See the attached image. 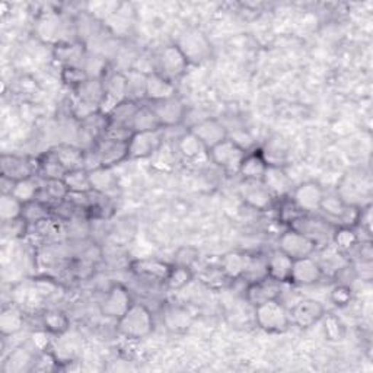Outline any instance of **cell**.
I'll use <instances>...</instances> for the list:
<instances>
[{"mask_svg": "<svg viewBox=\"0 0 373 373\" xmlns=\"http://www.w3.org/2000/svg\"><path fill=\"white\" fill-rule=\"evenodd\" d=\"M155 323L151 310L140 303H133L130 309L117 321V328L121 335L129 340H140L153 331Z\"/></svg>", "mask_w": 373, "mask_h": 373, "instance_id": "cell-1", "label": "cell"}, {"mask_svg": "<svg viewBox=\"0 0 373 373\" xmlns=\"http://www.w3.org/2000/svg\"><path fill=\"white\" fill-rule=\"evenodd\" d=\"M255 321L263 331L270 334L284 333L291 325L289 312L279 299L255 306Z\"/></svg>", "mask_w": 373, "mask_h": 373, "instance_id": "cell-2", "label": "cell"}, {"mask_svg": "<svg viewBox=\"0 0 373 373\" xmlns=\"http://www.w3.org/2000/svg\"><path fill=\"white\" fill-rule=\"evenodd\" d=\"M190 65H200L210 59L212 44L207 37L197 30H188L175 43Z\"/></svg>", "mask_w": 373, "mask_h": 373, "instance_id": "cell-3", "label": "cell"}, {"mask_svg": "<svg viewBox=\"0 0 373 373\" xmlns=\"http://www.w3.org/2000/svg\"><path fill=\"white\" fill-rule=\"evenodd\" d=\"M207 153L212 162L220 169L227 172H239L241 163L248 152L239 145L238 141L227 137L226 140L219 143V145L207 151Z\"/></svg>", "mask_w": 373, "mask_h": 373, "instance_id": "cell-4", "label": "cell"}, {"mask_svg": "<svg viewBox=\"0 0 373 373\" xmlns=\"http://www.w3.org/2000/svg\"><path fill=\"white\" fill-rule=\"evenodd\" d=\"M165 129L151 131H134L129 140V159H146L159 152L163 146Z\"/></svg>", "mask_w": 373, "mask_h": 373, "instance_id": "cell-5", "label": "cell"}, {"mask_svg": "<svg viewBox=\"0 0 373 373\" xmlns=\"http://www.w3.org/2000/svg\"><path fill=\"white\" fill-rule=\"evenodd\" d=\"M318 244L305 234L296 231L293 227H289L288 231L283 232L279 238V249L289 255L292 260H299V258L310 256Z\"/></svg>", "mask_w": 373, "mask_h": 373, "instance_id": "cell-6", "label": "cell"}, {"mask_svg": "<svg viewBox=\"0 0 373 373\" xmlns=\"http://www.w3.org/2000/svg\"><path fill=\"white\" fill-rule=\"evenodd\" d=\"M188 60L185 59V55L183 51L178 48L177 44H172L165 47L158 57V70L162 76L169 79L171 82H174L180 79L188 67Z\"/></svg>", "mask_w": 373, "mask_h": 373, "instance_id": "cell-7", "label": "cell"}, {"mask_svg": "<svg viewBox=\"0 0 373 373\" xmlns=\"http://www.w3.org/2000/svg\"><path fill=\"white\" fill-rule=\"evenodd\" d=\"M98 158L99 166L102 168H114L129 159V143L111 140L107 137L98 139L94 146H91Z\"/></svg>", "mask_w": 373, "mask_h": 373, "instance_id": "cell-8", "label": "cell"}, {"mask_svg": "<svg viewBox=\"0 0 373 373\" xmlns=\"http://www.w3.org/2000/svg\"><path fill=\"white\" fill-rule=\"evenodd\" d=\"M104 82V99L99 111L105 116L116 108L119 104L127 99V76L121 72L109 75Z\"/></svg>", "mask_w": 373, "mask_h": 373, "instance_id": "cell-9", "label": "cell"}, {"mask_svg": "<svg viewBox=\"0 0 373 373\" xmlns=\"http://www.w3.org/2000/svg\"><path fill=\"white\" fill-rule=\"evenodd\" d=\"M325 315L324 305L317 299H302L289 312L291 323L296 327L306 330L323 320Z\"/></svg>", "mask_w": 373, "mask_h": 373, "instance_id": "cell-10", "label": "cell"}, {"mask_svg": "<svg viewBox=\"0 0 373 373\" xmlns=\"http://www.w3.org/2000/svg\"><path fill=\"white\" fill-rule=\"evenodd\" d=\"M151 107L155 111L162 129H172L180 126L184 121L187 114V108L178 97L159 102H152Z\"/></svg>", "mask_w": 373, "mask_h": 373, "instance_id": "cell-11", "label": "cell"}, {"mask_svg": "<svg viewBox=\"0 0 373 373\" xmlns=\"http://www.w3.org/2000/svg\"><path fill=\"white\" fill-rule=\"evenodd\" d=\"M133 305L129 291L121 284H114L101 303V312L108 318L120 320Z\"/></svg>", "mask_w": 373, "mask_h": 373, "instance_id": "cell-12", "label": "cell"}, {"mask_svg": "<svg viewBox=\"0 0 373 373\" xmlns=\"http://www.w3.org/2000/svg\"><path fill=\"white\" fill-rule=\"evenodd\" d=\"M0 172H2L4 180L16 183L34 177V172H37V162L34 165L31 159L23 156L2 155V159H0Z\"/></svg>", "mask_w": 373, "mask_h": 373, "instance_id": "cell-13", "label": "cell"}, {"mask_svg": "<svg viewBox=\"0 0 373 373\" xmlns=\"http://www.w3.org/2000/svg\"><path fill=\"white\" fill-rule=\"evenodd\" d=\"M324 195V188L317 181H306L299 184L291 197L303 213H312L320 210Z\"/></svg>", "mask_w": 373, "mask_h": 373, "instance_id": "cell-14", "label": "cell"}, {"mask_svg": "<svg viewBox=\"0 0 373 373\" xmlns=\"http://www.w3.org/2000/svg\"><path fill=\"white\" fill-rule=\"evenodd\" d=\"M239 193L244 202L256 210L270 209L274 200V197L266 188L263 181L244 180L242 184L239 185Z\"/></svg>", "mask_w": 373, "mask_h": 373, "instance_id": "cell-15", "label": "cell"}, {"mask_svg": "<svg viewBox=\"0 0 373 373\" xmlns=\"http://www.w3.org/2000/svg\"><path fill=\"white\" fill-rule=\"evenodd\" d=\"M190 131H193L198 137V140L203 143L207 151L229 137L225 124L216 119H206L203 121H198L190 129Z\"/></svg>", "mask_w": 373, "mask_h": 373, "instance_id": "cell-16", "label": "cell"}, {"mask_svg": "<svg viewBox=\"0 0 373 373\" xmlns=\"http://www.w3.org/2000/svg\"><path fill=\"white\" fill-rule=\"evenodd\" d=\"M281 291V283L264 276L252 281L247 289V301L252 306H258L264 302L279 299Z\"/></svg>", "mask_w": 373, "mask_h": 373, "instance_id": "cell-17", "label": "cell"}, {"mask_svg": "<svg viewBox=\"0 0 373 373\" xmlns=\"http://www.w3.org/2000/svg\"><path fill=\"white\" fill-rule=\"evenodd\" d=\"M177 97V88L174 82H171L159 72L152 70L146 73V88H145V98L152 102L165 101L169 98Z\"/></svg>", "mask_w": 373, "mask_h": 373, "instance_id": "cell-18", "label": "cell"}, {"mask_svg": "<svg viewBox=\"0 0 373 373\" xmlns=\"http://www.w3.org/2000/svg\"><path fill=\"white\" fill-rule=\"evenodd\" d=\"M323 276L324 271L320 263L315 261L310 256H305L293 261L291 281L298 286H312L317 284Z\"/></svg>", "mask_w": 373, "mask_h": 373, "instance_id": "cell-19", "label": "cell"}, {"mask_svg": "<svg viewBox=\"0 0 373 373\" xmlns=\"http://www.w3.org/2000/svg\"><path fill=\"white\" fill-rule=\"evenodd\" d=\"M261 181L274 198L288 197L292 193V180L283 166L269 165Z\"/></svg>", "mask_w": 373, "mask_h": 373, "instance_id": "cell-20", "label": "cell"}, {"mask_svg": "<svg viewBox=\"0 0 373 373\" xmlns=\"http://www.w3.org/2000/svg\"><path fill=\"white\" fill-rule=\"evenodd\" d=\"M252 260H254L252 256L239 251L227 252L222 256L220 270L225 273V276L229 280H238L249 271Z\"/></svg>", "mask_w": 373, "mask_h": 373, "instance_id": "cell-21", "label": "cell"}, {"mask_svg": "<svg viewBox=\"0 0 373 373\" xmlns=\"http://www.w3.org/2000/svg\"><path fill=\"white\" fill-rule=\"evenodd\" d=\"M293 261L295 260H292L289 255H286L280 249H276L267 256L266 274L279 283L291 281Z\"/></svg>", "mask_w": 373, "mask_h": 373, "instance_id": "cell-22", "label": "cell"}, {"mask_svg": "<svg viewBox=\"0 0 373 373\" xmlns=\"http://www.w3.org/2000/svg\"><path fill=\"white\" fill-rule=\"evenodd\" d=\"M130 267L136 276L165 281L172 269V264L156 260V258H140V260H134Z\"/></svg>", "mask_w": 373, "mask_h": 373, "instance_id": "cell-23", "label": "cell"}, {"mask_svg": "<svg viewBox=\"0 0 373 373\" xmlns=\"http://www.w3.org/2000/svg\"><path fill=\"white\" fill-rule=\"evenodd\" d=\"M75 97L82 102L97 109L101 108L104 99V82L102 79H86L75 91Z\"/></svg>", "mask_w": 373, "mask_h": 373, "instance_id": "cell-24", "label": "cell"}, {"mask_svg": "<svg viewBox=\"0 0 373 373\" xmlns=\"http://www.w3.org/2000/svg\"><path fill=\"white\" fill-rule=\"evenodd\" d=\"M269 163L263 156L261 151H255L251 153H247L244 158L239 174L242 175L244 180H251V181H261L264 177V172L267 169Z\"/></svg>", "mask_w": 373, "mask_h": 373, "instance_id": "cell-25", "label": "cell"}, {"mask_svg": "<svg viewBox=\"0 0 373 373\" xmlns=\"http://www.w3.org/2000/svg\"><path fill=\"white\" fill-rule=\"evenodd\" d=\"M54 57L55 60L66 66H76L82 67L80 63L85 59V48L80 43H70V41H60L54 47Z\"/></svg>", "mask_w": 373, "mask_h": 373, "instance_id": "cell-26", "label": "cell"}, {"mask_svg": "<svg viewBox=\"0 0 373 373\" xmlns=\"http://www.w3.org/2000/svg\"><path fill=\"white\" fill-rule=\"evenodd\" d=\"M90 178L92 191L102 195H108L119 188L117 175L112 172V168H97L90 171Z\"/></svg>", "mask_w": 373, "mask_h": 373, "instance_id": "cell-27", "label": "cell"}, {"mask_svg": "<svg viewBox=\"0 0 373 373\" xmlns=\"http://www.w3.org/2000/svg\"><path fill=\"white\" fill-rule=\"evenodd\" d=\"M66 172L67 171L63 168L60 159L57 158L54 149L45 152L37 161V174H40L44 180H63Z\"/></svg>", "mask_w": 373, "mask_h": 373, "instance_id": "cell-28", "label": "cell"}, {"mask_svg": "<svg viewBox=\"0 0 373 373\" xmlns=\"http://www.w3.org/2000/svg\"><path fill=\"white\" fill-rule=\"evenodd\" d=\"M328 222V220H327ZM323 219L317 217H310L306 213L302 215L291 227L296 229V231L305 234L306 237L312 238L315 242L318 244L320 238H324L328 231V223Z\"/></svg>", "mask_w": 373, "mask_h": 373, "instance_id": "cell-29", "label": "cell"}, {"mask_svg": "<svg viewBox=\"0 0 373 373\" xmlns=\"http://www.w3.org/2000/svg\"><path fill=\"white\" fill-rule=\"evenodd\" d=\"M107 126H108V116H105V114L101 111H95L91 114V116L80 120V133L88 137L92 141V146H94V143L104 136Z\"/></svg>", "mask_w": 373, "mask_h": 373, "instance_id": "cell-30", "label": "cell"}, {"mask_svg": "<svg viewBox=\"0 0 373 373\" xmlns=\"http://www.w3.org/2000/svg\"><path fill=\"white\" fill-rule=\"evenodd\" d=\"M36 359L33 355L23 347H18L13 352L9 353V356L5 359L2 370L5 373H21L28 372L34 367Z\"/></svg>", "mask_w": 373, "mask_h": 373, "instance_id": "cell-31", "label": "cell"}, {"mask_svg": "<svg viewBox=\"0 0 373 373\" xmlns=\"http://www.w3.org/2000/svg\"><path fill=\"white\" fill-rule=\"evenodd\" d=\"M63 181L72 194H86L92 191L91 178H90V171L85 168L67 171L66 175L63 177Z\"/></svg>", "mask_w": 373, "mask_h": 373, "instance_id": "cell-32", "label": "cell"}, {"mask_svg": "<svg viewBox=\"0 0 373 373\" xmlns=\"http://www.w3.org/2000/svg\"><path fill=\"white\" fill-rule=\"evenodd\" d=\"M54 152L66 171L80 169L85 165V151L82 148H76L73 145H60L54 148Z\"/></svg>", "mask_w": 373, "mask_h": 373, "instance_id": "cell-33", "label": "cell"}, {"mask_svg": "<svg viewBox=\"0 0 373 373\" xmlns=\"http://www.w3.org/2000/svg\"><path fill=\"white\" fill-rule=\"evenodd\" d=\"M40 191H41V185L34 177L16 181L12 184V188H11V194L16 197L22 205L31 203L34 202V200H37L40 195Z\"/></svg>", "mask_w": 373, "mask_h": 373, "instance_id": "cell-34", "label": "cell"}, {"mask_svg": "<svg viewBox=\"0 0 373 373\" xmlns=\"http://www.w3.org/2000/svg\"><path fill=\"white\" fill-rule=\"evenodd\" d=\"M139 107H140L139 102L126 99L108 114V121L133 129V119L136 116Z\"/></svg>", "mask_w": 373, "mask_h": 373, "instance_id": "cell-35", "label": "cell"}, {"mask_svg": "<svg viewBox=\"0 0 373 373\" xmlns=\"http://www.w3.org/2000/svg\"><path fill=\"white\" fill-rule=\"evenodd\" d=\"M23 315L19 309L16 308H5L0 313V333H2L4 337L13 335L19 333L23 327Z\"/></svg>", "mask_w": 373, "mask_h": 373, "instance_id": "cell-36", "label": "cell"}, {"mask_svg": "<svg viewBox=\"0 0 373 373\" xmlns=\"http://www.w3.org/2000/svg\"><path fill=\"white\" fill-rule=\"evenodd\" d=\"M177 149L185 159H195L200 155H203L207 152V149L203 143L200 141L198 137L190 130L187 133H184L183 136H180V139L177 141Z\"/></svg>", "mask_w": 373, "mask_h": 373, "instance_id": "cell-37", "label": "cell"}, {"mask_svg": "<svg viewBox=\"0 0 373 373\" xmlns=\"http://www.w3.org/2000/svg\"><path fill=\"white\" fill-rule=\"evenodd\" d=\"M40 194H44L47 197L44 203L53 207L65 202V200L69 197V190L63 180H44Z\"/></svg>", "mask_w": 373, "mask_h": 373, "instance_id": "cell-38", "label": "cell"}, {"mask_svg": "<svg viewBox=\"0 0 373 373\" xmlns=\"http://www.w3.org/2000/svg\"><path fill=\"white\" fill-rule=\"evenodd\" d=\"M162 129L161 123L156 117L155 111L151 105H140L136 116L133 119V130L134 131H151Z\"/></svg>", "mask_w": 373, "mask_h": 373, "instance_id": "cell-39", "label": "cell"}, {"mask_svg": "<svg viewBox=\"0 0 373 373\" xmlns=\"http://www.w3.org/2000/svg\"><path fill=\"white\" fill-rule=\"evenodd\" d=\"M23 205L11 193H4L0 197V219L4 223H11L22 217Z\"/></svg>", "mask_w": 373, "mask_h": 373, "instance_id": "cell-40", "label": "cell"}, {"mask_svg": "<svg viewBox=\"0 0 373 373\" xmlns=\"http://www.w3.org/2000/svg\"><path fill=\"white\" fill-rule=\"evenodd\" d=\"M50 215H51V207L40 198L34 200V202H31V203L23 205L22 219L28 225H38V223L50 219Z\"/></svg>", "mask_w": 373, "mask_h": 373, "instance_id": "cell-41", "label": "cell"}, {"mask_svg": "<svg viewBox=\"0 0 373 373\" xmlns=\"http://www.w3.org/2000/svg\"><path fill=\"white\" fill-rule=\"evenodd\" d=\"M333 239L341 252L353 251L360 242V238H359V234L356 232V229L349 227V226H338L333 234Z\"/></svg>", "mask_w": 373, "mask_h": 373, "instance_id": "cell-42", "label": "cell"}, {"mask_svg": "<svg viewBox=\"0 0 373 373\" xmlns=\"http://www.w3.org/2000/svg\"><path fill=\"white\" fill-rule=\"evenodd\" d=\"M43 325L45 331L62 335L69 330V318L59 309H50L43 315Z\"/></svg>", "mask_w": 373, "mask_h": 373, "instance_id": "cell-43", "label": "cell"}, {"mask_svg": "<svg viewBox=\"0 0 373 373\" xmlns=\"http://www.w3.org/2000/svg\"><path fill=\"white\" fill-rule=\"evenodd\" d=\"M194 279L193 269L188 267H180V266H172L166 280L163 281L169 291H181L185 286L191 283Z\"/></svg>", "mask_w": 373, "mask_h": 373, "instance_id": "cell-44", "label": "cell"}, {"mask_svg": "<svg viewBox=\"0 0 373 373\" xmlns=\"http://www.w3.org/2000/svg\"><path fill=\"white\" fill-rule=\"evenodd\" d=\"M127 76V99L139 101L140 98H145V88H146V73L140 70H131Z\"/></svg>", "mask_w": 373, "mask_h": 373, "instance_id": "cell-45", "label": "cell"}, {"mask_svg": "<svg viewBox=\"0 0 373 373\" xmlns=\"http://www.w3.org/2000/svg\"><path fill=\"white\" fill-rule=\"evenodd\" d=\"M347 207L349 205L344 203L342 198L338 194H331V195H324L320 210L325 213L330 219L338 222L342 217V215L346 213Z\"/></svg>", "mask_w": 373, "mask_h": 373, "instance_id": "cell-46", "label": "cell"}, {"mask_svg": "<svg viewBox=\"0 0 373 373\" xmlns=\"http://www.w3.org/2000/svg\"><path fill=\"white\" fill-rule=\"evenodd\" d=\"M323 318L325 320L324 323L325 338L331 342L342 341L344 337H346V327H344L342 321L337 317V315H333V313H327Z\"/></svg>", "mask_w": 373, "mask_h": 373, "instance_id": "cell-47", "label": "cell"}, {"mask_svg": "<svg viewBox=\"0 0 373 373\" xmlns=\"http://www.w3.org/2000/svg\"><path fill=\"white\" fill-rule=\"evenodd\" d=\"M302 215H305V213L298 207V205L293 202V198L291 195L281 198L280 209H279L280 222L292 226Z\"/></svg>", "mask_w": 373, "mask_h": 373, "instance_id": "cell-48", "label": "cell"}, {"mask_svg": "<svg viewBox=\"0 0 373 373\" xmlns=\"http://www.w3.org/2000/svg\"><path fill=\"white\" fill-rule=\"evenodd\" d=\"M198 258H200L198 249L194 247L185 245V247L178 248L177 252L174 254V263H172V266L193 269L195 266V263L198 261Z\"/></svg>", "mask_w": 373, "mask_h": 373, "instance_id": "cell-49", "label": "cell"}, {"mask_svg": "<svg viewBox=\"0 0 373 373\" xmlns=\"http://www.w3.org/2000/svg\"><path fill=\"white\" fill-rule=\"evenodd\" d=\"M90 79L88 75H86L85 69L83 67H76V66H66L63 67V72H62V80L66 86H69V88L72 91H75L76 88H79V86L86 80Z\"/></svg>", "mask_w": 373, "mask_h": 373, "instance_id": "cell-50", "label": "cell"}, {"mask_svg": "<svg viewBox=\"0 0 373 373\" xmlns=\"http://www.w3.org/2000/svg\"><path fill=\"white\" fill-rule=\"evenodd\" d=\"M353 299V291L350 286L346 284H337L333 288L331 293H330V301L337 306V308H346L347 305H350Z\"/></svg>", "mask_w": 373, "mask_h": 373, "instance_id": "cell-51", "label": "cell"}, {"mask_svg": "<svg viewBox=\"0 0 373 373\" xmlns=\"http://www.w3.org/2000/svg\"><path fill=\"white\" fill-rule=\"evenodd\" d=\"M60 21L54 16H47L38 26V36L44 41H54L60 33Z\"/></svg>", "mask_w": 373, "mask_h": 373, "instance_id": "cell-52", "label": "cell"}, {"mask_svg": "<svg viewBox=\"0 0 373 373\" xmlns=\"http://www.w3.org/2000/svg\"><path fill=\"white\" fill-rule=\"evenodd\" d=\"M203 281H206L212 288H215V281L217 283V286H225L226 281H229V279L225 276V273L220 270V267L217 270H210L206 271L203 274Z\"/></svg>", "mask_w": 373, "mask_h": 373, "instance_id": "cell-53", "label": "cell"}, {"mask_svg": "<svg viewBox=\"0 0 373 373\" xmlns=\"http://www.w3.org/2000/svg\"><path fill=\"white\" fill-rule=\"evenodd\" d=\"M337 279L340 280V284L350 286L357 279V271L355 267H342L337 271Z\"/></svg>", "mask_w": 373, "mask_h": 373, "instance_id": "cell-54", "label": "cell"}, {"mask_svg": "<svg viewBox=\"0 0 373 373\" xmlns=\"http://www.w3.org/2000/svg\"><path fill=\"white\" fill-rule=\"evenodd\" d=\"M33 340H34V344H36V347L44 350L45 346L48 344V337H47V333L44 331H40V333H36L33 335Z\"/></svg>", "mask_w": 373, "mask_h": 373, "instance_id": "cell-55", "label": "cell"}]
</instances>
